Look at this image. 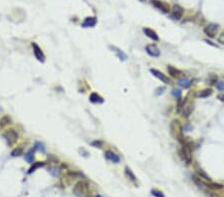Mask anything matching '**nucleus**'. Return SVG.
<instances>
[{
  "instance_id": "obj_1",
  "label": "nucleus",
  "mask_w": 224,
  "mask_h": 197,
  "mask_svg": "<svg viewBox=\"0 0 224 197\" xmlns=\"http://www.w3.org/2000/svg\"><path fill=\"white\" fill-rule=\"evenodd\" d=\"M169 129H171V136L176 139L180 144H184L185 142V139L183 136V128L181 124L178 119H173L171 123V125H169Z\"/></svg>"
},
{
  "instance_id": "obj_2",
  "label": "nucleus",
  "mask_w": 224,
  "mask_h": 197,
  "mask_svg": "<svg viewBox=\"0 0 224 197\" xmlns=\"http://www.w3.org/2000/svg\"><path fill=\"white\" fill-rule=\"evenodd\" d=\"M89 188L90 185L87 181H84V180H80L77 183L75 184L74 188H73V192L75 193L76 196L78 197H84L88 194L89 192Z\"/></svg>"
},
{
  "instance_id": "obj_3",
  "label": "nucleus",
  "mask_w": 224,
  "mask_h": 197,
  "mask_svg": "<svg viewBox=\"0 0 224 197\" xmlns=\"http://www.w3.org/2000/svg\"><path fill=\"white\" fill-rule=\"evenodd\" d=\"M3 138L6 140L8 146H13L16 142L18 141L19 135L18 133L13 129H9L7 130H5L3 133Z\"/></svg>"
},
{
  "instance_id": "obj_4",
  "label": "nucleus",
  "mask_w": 224,
  "mask_h": 197,
  "mask_svg": "<svg viewBox=\"0 0 224 197\" xmlns=\"http://www.w3.org/2000/svg\"><path fill=\"white\" fill-rule=\"evenodd\" d=\"M182 147L178 150V153H179V156L180 158L185 162L189 164L191 161H192V155H191V149L190 146L188 145V144L186 141H185V144L183 145H181Z\"/></svg>"
},
{
  "instance_id": "obj_5",
  "label": "nucleus",
  "mask_w": 224,
  "mask_h": 197,
  "mask_svg": "<svg viewBox=\"0 0 224 197\" xmlns=\"http://www.w3.org/2000/svg\"><path fill=\"white\" fill-rule=\"evenodd\" d=\"M31 46H32V50H33V54H34L35 58H36L39 62L44 63V62H45V59H46V56H45V54L43 53L42 49L39 47V45H38V44L35 43V42H32Z\"/></svg>"
},
{
  "instance_id": "obj_6",
  "label": "nucleus",
  "mask_w": 224,
  "mask_h": 197,
  "mask_svg": "<svg viewBox=\"0 0 224 197\" xmlns=\"http://www.w3.org/2000/svg\"><path fill=\"white\" fill-rule=\"evenodd\" d=\"M218 29H219V26H218L217 24H215V23H210V24L207 25L206 27H204L203 31H204V33H205V34L208 36V37L214 38L215 35H216V33H217V31H218Z\"/></svg>"
},
{
  "instance_id": "obj_7",
  "label": "nucleus",
  "mask_w": 224,
  "mask_h": 197,
  "mask_svg": "<svg viewBox=\"0 0 224 197\" xmlns=\"http://www.w3.org/2000/svg\"><path fill=\"white\" fill-rule=\"evenodd\" d=\"M145 52L150 55V57H160V50L155 44H149L145 46Z\"/></svg>"
},
{
  "instance_id": "obj_8",
  "label": "nucleus",
  "mask_w": 224,
  "mask_h": 197,
  "mask_svg": "<svg viewBox=\"0 0 224 197\" xmlns=\"http://www.w3.org/2000/svg\"><path fill=\"white\" fill-rule=\"evenodd\" d=\"M151 4L154 5V6L158 9V10H160L161 12L163 13H168L169 12V6L165 3V2H163V1H160V0H151Z\"/></svg>"
},
{
  "instance_id": "obj_9",
  "label": "nucleus",
  "mask_w": 224,
  "mask_h": 197,
  "mask_svg": "<svg viewBox=\"0 0 224 197\" xmlns=\"http://www.w3.org/2000/svg\"><path fill=\"white\" fill-rule=\"evenodd\" d=\"M150 72L152 74V76H155V78H157L158 80H160L165 84H169V83H171V80L168 79V77H166V75H165L162 72H160V71H158L156 69H150Z\"/></svg>"
},
{
  "instance_id": "obj_10",
  "label": "nucleus",
  "mask_w": 224,
  "mask_h": 197,
  "mask_svg": "<svg viewBox=\"0 0 224 197\" xmlns=\"http://www.w3.org/2000/svg\"><path fill=\"white\" fill-rule=\"evenodd\" d=\"M183 11L184 9L180 6L178 4H174L172 6V9H171V14H172V17L176 20H179L180 18L182 17L183 15Z\"/></svg>"
},
{
  "instance_id": "obj_11",
  "label": "nucleus",
  "mask_w": 224,
  "mask_h": 197,
  "mask_svg": "<svg viewBox=\"0 0 224 197\" xmlns=\"http://www.w3.org/2000/svg\"><path fill=\"white\" fill-rule=\"evenodd\" d=\"M97 24V18L94 17V16H89V17H86L82 23V27L84 28H92V27L96 26Z\"/></svg>"
},
{
  "instance_id": "obj_12",
  "label": "nucleus",
  "mask_w": 224,
  "mask_h": 197,
  "mask_svg": "<svg viewBox=\"0 0 224 197\" xmlns=\"http://www.w3.org/2000/svg\"><path fill=\"white\" fill-rule=\"evenodd\" d=\"M104 154H105V157L108 160H110L114 163H118V162H120V160H121V158H120V156L117 154V153L112 150H106Z\"/></svg>"
},
{
  "instance_id": "obj_13",
  "label": "nucleus",
  "mask_w": 224,
  "mask_h": 197,
  "mask_svg": "<svg viewBox=\"0 0 224 197\" xmlns=\"http://www.w3.org/2000/svg\"><path fill=\"white\" fill-rule=\"evenodd\" d=\"M144 33H145V35H146L147 37L150 38V39H151L152 41H158L160 40V38H158V35L156 34V32L155 30H152L150 28H147V27H145V28L143 29Z\"/></svg>"
},
{
  "instance_id": "obj_14",
  "label": "nucleus",
  "mask_w": 224,
  "mask_h": 197,
  "mask_svg": "<svg viewBox=\"0 0 224 197\" xmlns=\"http://www.w3.org/2000/svg\"><path fill=\"white\" fill-rule=\"evenodd\" d=\"M89 100H90V102L92 103V104H103L104 103V98H103V97L102 96H100L99 94H98V93H96V92H93V93H91V95H90V97H89Z\"/></svg>"
},
{
  "instance_id": "obj_15",
  "label": "nucleus",
  "mask_w": 224,
  "mask_h": 197,
  "mask_svg": "<svg viewBox=\"0 0 224 197\" xmlns=\"http://www.w3.org/2000/svg\"><path fill=\"white\" fill-rule=\"evenodd\" d=\"M193 105L192 104H185V105L183 106L182 109H181V113H182V116L184 118H188L191 114H192L193 112Z\"/></svg>"
},
{
  "instance_id": "obj_16",
  "label": "nucleus",
  "mask_w": 224,
  "mask_h": 197,
  "mask_svg": "<svg viewBox=\"0 0 224 197\" xmlns=\"http://www.w3.org/2000/svg\"><path fill=\"white\" fill-rule=\"evenodd\" d=\"M167 72L173 78H179L180 76H182V72L180 70L172 67V66H167Z\"/></svg>"
},
{
  "instance_id": "obj_17",
  "label": "nucleus",
  "mask_w": 224,
  "mask_h": 197,
  "mask_svg": "<svg viewBox=\"0 0 224 197\" xmlns=\"http://www.w3.org/2000/svg\"><path fill=\"white\" fill-rule=\"evenodd\" d=\"M125 176H127L130 181H133L135 184H136V176L135 175V173L132 171V169H130L129 166H125Z\"/></svg>"
},
{
  "instance_id": "obj_18",
  "label": "nucleus",
  "mask_w": 224,
  "mask_h": 197,
  "mask_svg": "<svg viewBox=\"0 0 224 197\" xmlns=\"http://www.w3.org/2000/svg\"><path fill=\"white\" fill-rule=\"evenodd\" d=\"M35 150H36V149L33 147V149H30L28 151L25 153V160H26L27 162H29V163H31V164L34 162V157H35L34 153H35Z\"/></svg>"
},
{
  "instance_id": "obj_19",
  "label": "nucleus",
  "mask_w": 224,
  "mask_h": 197,
  "mask_svg": "<svg viewBox=\"0 0 224 197\" xmlns=\"http://www.w3.org/2000/svg\"><path fill=\"white\" fill-rule=\"evenodd\" d=\"M192 84H193V81L187 78H182L178 81V85L181 88H184V89H187V88H189Z\"/></svg>"
},
{
  "instance_id": "obj_20",
  "label": "nucleus",
  "mask_w": 224,
  "mask_h": 197,
  "mask_svg": "<svg viewBox=\"0 0 224 197\" xmlns=\"http://www.w3.org/2000/svg\"><path fill=\"white\" fill-rule=\"evenodd\" d=\"M45 165V162L44 161H35L32 163V165L30 166L29 170H28V174H31L32 172H34L36 169L40 168V167H43Z\"/></svg>"
},
{
  "instance_id": "obj_21",
  "label": "nucleus",
  "mask_w": 224,
  "mask_h": 197,
  "mask_svg": "<svg viewBox=\"0 0 224 197\" xmlns=\"http://www.w3.org/2000/svg\"><path fill=\"white\" fill-rule=\"evenodd\" d=\"M111 48H112V50H116V51H114V52L117 54V56H118V58H119L120 60H122V61H125V60L128 59L127 55H125L122 50H120L119 48H117V47H112V46H111Z\"/></svg>"
},
{
  "instance_id": "obj_22",
  "label": "nucleus",
  "mask_w": 224,
  "mask_h": 197,
  "mask_svg": "<svg viewBox=\"0 0 224 197\" xmlns=\"http://www.w3.org/2000/svg\"><path fill=\"white\" fill-rule=\"evenodd\" d=\"M10 124H12V119L9 116H3L0 119V128H4Z\"/></svg>"
},
{
  "instance_id": "obj_23",
  "label": "nucleus",
  "mask_w": 224,
  "mask_h": 197,
  "mask_svg": "<svg viewBox=\"0 0 224 197\" xmlns=\"http://www.w3.org/2000/svg\"><path fill=\"white\" fill-rule=\"evenodd\" d=\"M213 91L211 89H204V90H201L197 93V97L198 98H207L212 95Z\"/></svg>"
},
{
  "instance_id": "obj_24",
  "label": "nucleus",
  "mask_w": 224,
  "mask_h": 197,
  "mask_svg": "<svg viewBox=\"0 0 224 197\" xmlns=\"http://www.w3.org/2000/svg\"><path fill=\"white\" fill-rule=\"evenodd\" d=\"M23 154V149L22 147H16L11 151V155L13 157H17V156H21Z\"/></svg>"
},
{
  "instance_id": "obj_25",
  "label": "nucleus",
  "mask_w": 224,
  "mask_h": 197,
  "mask_svg": "<svg viewBox=\"0 0 224 197\" xmlns=\"http://www.w3.org/2000/svg\"><path fill=\"white\" fill-rule=\"evenodd\" d=\"M34 149L36 150L41 151V152H45V145H44V144H42V142H40V141H36L35 142Z\"/></svg>"
},
{
  "instance_id": "obj_26",
  "label": "nucleus",
  "mask_w": 224,
  "mask_h": 197,
  "mask_svg": "<svg viewBox=\"0 0 224 197\" xmlns=\"http://www.w3.org/2000/svg\"><path fill=\"white\" fill-rule=\"evenodd\" d=\"M91 144H92V146H94V147L102 149V147L104 146V141H102V140H94V141L91 142Z\"/></svg>"
},
{
  "instance_id": "obj_27",
  "label": "nucleus",
  "mask_w": 224,
  "mask_h": 197,
  "mask_svg": "<svg viewBox=\"0 0 224 197\" xmlns=\"http://www.w3.org/2000/svg\"><path fill=\"white\" fill-rule=\"evenodd\" d=\"M171 95H172L174 98H176L177 100H178V98H181V91H180V90H176V89H174V90H172V91H171Z\"/></svg>"
},
{
  "instance_id": "obj_28",
  "label": "nucleus",
  "mask_w": 224,
  "mask_h": 197,
  "mask_svg": "<svg viewBox=\"0 0 224 197\" xmlns=\"http://www.w3.org/2000/svg\"><path fill=\"white\" fill-rule=\"evenodd\" d=\"M49 171H50L51 174L54 175V176H59V174H60V171L57 167H50L49 168Z\"/></svg>"
},
{
  "instance_id": "obj_29",
  "label": "nucleus",
  "mask_w": 224,
  "mask_h": 197,
  "mask_svg": "<svg viewBox=\"0 0 224 197\" xmlns=\"http://www.w3.org/2000/svg\"><path fill=\"white\" fill-rule=\"evenodd\" d=\"M151 194L155 196V197H165V194H163L161 191H158L156 189H152L151 190Z\"/></svg>"
},
{
  "instance_id": "obj_30",
  "label": "nucleus",
  "mask_w": 224,
  "mask_h": 197,
  "mask_svg": "<svg viewBox=\"0 0 224 197\" xmlns=\"http://www.w3.org/2000/svg\"><path fill=\"white\" fill-rule=\"evenodd\" d=\"M215 87L218 91H221V92H224V82H217L215 84Z\"/></svg>"
},
{
  "instance_id": "obj_31",
  "label": "nucleus",
  "mask_w": 224,
  "mask_h": 197,
  "mask_svg": "<svg viewBox=\"0 0 224 197\" xmlns=\"http://www.w3.org/2000/svg\"><path fill=\"white\" fill-rule=\"evenodd\" d=\"M165 87H160V88H157L156 91H155V95H156V96L162 95V94H163V92H165Z\"/></svg>"
},
{
  "instance_id": "obj_32",
  "label": "nucleus",
  "mask_w": 224,
  "mask_h": 197,
  "mask_svg": "<svg viewBox=\"0 0 224 197\" xmlns=\"http://www.w3.org/2000/svg\"><path fill=\"white\" fill-rule=\"evenodd\" d=\"M217 40H218V42H219L220 44H222V45H224V32H223V33H221V34H220L219 36H218Z\"/></svg>"
},
{
  "instance_id": "obj_33",
  "label": "nucleus",
  "mask_w": 224,
  "mask_h": 197,
  "mask_svg": "<svg viewBox=\"0 0 224 197\" xmlns=\"http://www.w3.org/2000/svg\"><path fill=\"white\" fill-rule=\"evenodd\" d=\"M217 98H219L220 101L224 102V94H220V95H218V97H217Z\"/></svg>"
},
{
  "instance_id": "obj_34",
  "label": "nucleus",
  "mask_w": 224,
  "mask_h": 197,
  "mask_svg": "<svg viewBox=\"0 0 224 197\" xmlns=\"http://www.w3.org/2000/svg\"><path fill=\"white\" fill-rule=\"evenodd\" d=\"M96 197H103V196H102V195H100V194H97V195H96Z\"/></svg>"
},
{
  "instance_id": "obj_35",
  "label": "nucleus",
  "mask_w": 224,
  "mask_h": 197,
  "mask_svg": "<svg viewBox=\"0 0 224 197\" xmlns=\"http://www.w3.org/2000/svg\"><path fill=\"white\" fill-rule=\"evenodd\" d=\"M143 1H145V0H143Z\"/></svg>"
}]
</instances>
